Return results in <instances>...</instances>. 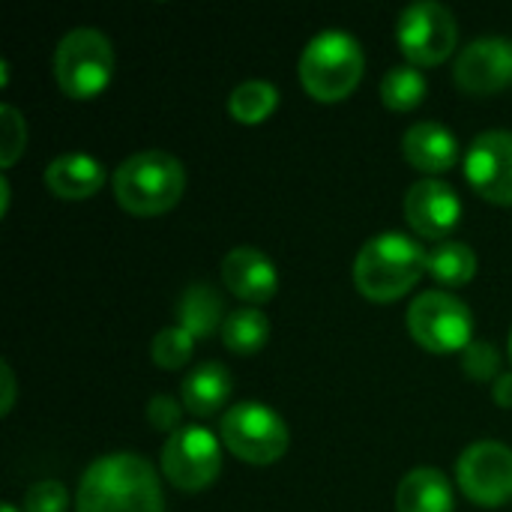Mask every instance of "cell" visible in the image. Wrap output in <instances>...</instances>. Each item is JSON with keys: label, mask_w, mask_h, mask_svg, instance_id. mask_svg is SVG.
Segmentation results:
<instances>
[{"label": "cell", "mask_w": 512, "mask_h": 512, "mask_svg": "<svg viewBox=\"0 0 512 512\" xmlns=\"http://www.w3.org/2000/svg\"><path fill=\"white\" fill-rule=\"evenodd\" d=\"M279 105V90L270 81H243L228 96V114L243 126L264 123Z\"/></svg>", "instance_id": "22"}, {"label": "cell", "mask_w": 512, "mask_h": 512, "mask_svg": "<svg viewBox=\"0 0 512 512\" xmlns=\"http://www.w3.org/2000/svg\"><path fill=\"white\" fill-rule=\"evenodd\" d=\"M0 192H3V213L9 210V183H6V177L0 180Z\"/></svg>", "instance_id": "31"}, {"label": "cell", "mask_w": 512, "mask_h": 512, "mask_svg": "<svg viewBox=\"0 0 512 512\" xmlns=\"http://www.w3.org/2000/svg\"><path fill=\"white\" fill-rule=\"evenodd\" d=\"M153 363L159 369H183L189 360H192V351H195V339L177 324V327H162L153 339Z\"/></svg>", "instance_id": "24"}, {"label": "cell", "mask_w": 512, "mask_h": 512, "mask_svg": "<svg viewBox=\"0 0 512 512\" xmlns=\"http://www.w3.org/2000/svg\"><path fill=\"white\" fill-rule=\"evenodd\" d=\"M177 318H180V327L192 336V339H210L216 330H222L225 324V300L222 294L207 285V282H198V285H189L186 294L180 297V306H177Z\"/></svg>", "instance_id": "19"}, {"label": "cell", "mask_w": 512, "mask_h": 512, "mask_svg": "<svg viewBox=\"0 0 512 512\" xmlns=\"http://www.w3.org/2000/svg\"><path fill=\"white\" fill-rule=\"evenodd\" d=\"M453 81L468 96H492L512 84V39L483 36L459 51Z\"/></svg>", "instance_id": "12"}, {"label": "cell", "mask_w": 512, "mask_h": 512, "mask_svg": "<svg viewBox=\"0 0 512 512\" xmlns=\"http://www.w3.org/2000/svg\"><path fill=\"white\" fill-rule=\"evenodd\" d=\"M465 177L474 192L492 204H512V132H480L465 153Z\"/></svg>", "instance_id": "11"}, {"label": "cell", "mask_w": 512, "mask_h": 512, "mask_svg": "<svg viewBox=\"0 0 512 512\" xmlns=\"http://www.w3.org/2000/svg\"><path fill=\"white\" fill-rule=\"evenodd\" d=\"M231 390H234L231 372H228L222 363L213 360V363L195 366V369L186 375V381H183V387H180V399H183V408H186L192 417L207 420V417H216V414L228 405Z\"/></svg>", "instance_id": "17"}, {"label": "cell", "mask_w": 512, "mask_h": 512, "mask_svg": "<svg viewBox=\"0 0 512 512\" xmlns=\"http://www.w3.org/2000/svg\"><path fill=\"white\" fill-rule=\"evenodd\" d=\"M162 474L180 492H201L222 471V441L204 426H180L162 444Z\"/></svg>", "instance_id": "9"}, {"label": "cell", "mask_w": 512, "mask_h": 512, "mask_svg": "<svg viewBox=\"0 0 512 512\" xmlns=\"http://www.w3.org/2000/svg\"><path fill=\"white\" fill-rule=\"evenodd\" d=\"M492 396L501 408H512V372H501L492 384Z\"/></svg>", "instance_id": "29"}, {"label": "cell", "mask_w": 512, "mask_h": 512, "mask_svg": "<svg viewBox=\"0 0 512 512\" xmlns=\"http://www.w3.org/2000/svg\"><path fill=\"white\" fill-rule=\"evenodd\" d=\"M405 219L423 240H450L462 222V201L456 189L444 180L426 177L405 192Z\"/></svg>", "instance_id": "13"}, {"label": "cell", "mask_w": 512, "mask_h": 512, "mask_svg": "<svg viewBox=\"0 0 512 512\" xmlns=\"http://www.w3.org/2000/svg\"><path fill=\"white\" fill-rule=\"evenodd\" d=\"M426 270L444 288H462L477 276V255L459 240H441L426 249Z\"/></svg>", "instance_id": "20"}, {"label": "cell", "mask_w": 512, "mask_h": 512, "mask_svg": "<svg viewBox=\"0 0 512 512\" xmlns=\"http://www.w3.org/2000/svg\"><path fill=\"white\" fill-rule=\"evenodd\" d=\"M0 512H18V510H15V504H9V501H6V504H3V510H0Z\"/></svg>", "instance_id": "32"}, {"label": "cell", "mask_w": 512, "mask_h": 512, "mask_svg": "<svg viewBox=\"0 0 512 512\" xmlns=\"http://www.w3.org/2000/svg\"><path fill=\"white\" fill-rule=\"evenodd\" d=\"M114 201L129 216H162L186 192V168L168 150H141L132 153L111 177Z\"/></svg>", "instance_id": "3"}, {"label": "cell", "mask_w": 512, "mask_h": 512, "mask_svg": "<svg viewBox=\"0 0 512 512\" xmlns=\"http://www.w3.org/2000/svg\"><path fill=\"white\" fill-rule=\"evenodd\" d=\"M399 512H453V486L438 468H414L402 477L396 492Z\"/></svg>", "instance_id": "18"}, {"label": "cell", "mask_w": 512, "mask_h": 512, "mask_svg": "<svg viewBox=\"0 0 512 512\" xmlns=\"http://www.w3.org/2000/svg\"><path fill=\"white\" fill-rule=\"evenodd\" d=\"M396 39L411 66H441L459 42L456 15L435 0H417L399 12Z\"/></svg>", "instance_id": "8"}, {"label": "cell", "mask_w": 512, "mask_h": 512, "mask_svg": "<svg viewBox=\"0 0 512 512\" xmlns=\"http://www.w3.org/2000/svg\"><path fill=\"white\" fill-rule=\"evenodd\" d=\"M462 495L486 510L512 501V447L501 441H477L456 462Z\"/></svg>", "instance_id": "10"}, {"label": "cell", "mask_w": 512, "mask_h": 512, "mask_svg": "<svg viewBox=\"0 0 512 512\" xmlns=\"http://www.w3.org/2000/svg\"><path fill=\"white\" fill-rule=\"evenodd\" d=\"M510 360H512V333H510Z\"/></svg>", "instance_id": "33"}, {"label": "cell", "mask_w": 512, "mask_h": 512, "mask_svg": "<svg viewBox=\"0 0 512 512\" xmlns=\"http://www.w3.org/2000/svg\"><path fill=\"white\" fill-rule=\"evenodd\" d=\"M75 512H165L159 474L138 453H108L84 471Z\"/></svg>", "instance_id": "1"}, {"label": "cell", "mask_w": 512, "mask_h": 512, "mask_svg": "<svg viewBox=\"0 0 512 512\" xmlns=\"http://www.w3.org/2000/svg\"><path fill=\"white\" fill-rule=\"evenodd\" d=\"M366 69V54L357 36L345 30H324L312 36L300 54L303 90L318 102L348 99Z\"/></svg>", "instance_id": "4"}, {"label": "cell", "mask_w": 512, "mask_h": 512, "mask_svg": "<svg viewBox=\"0 0 512 512\" xmlns=\"http://www.w3.org/2000/svg\"><path fill=\"white\" fill-rule=\"evenodd\" d=\"M183 411H186V408H183V402H177V399H171V396L159 393V396H153V399H150V405H147V420H150V426H153L156 432L174 435V432L180 429Z\"/></svg>", "instance_id": "28"}, {"label": "cell", "mask_w": 512, "mask_h": 512, "mask_svg": "<svg viewBox=\"0 0 512 512\" xmlns=\"http://www.w3.org/2000/svg\"><path fill=\"white\" fill-rule=\"evenodd\" d=\"M219 441L231 456L249 465H273L288 453L291 432L288 423L261 402H240L222 414Z\"/></svg>", "instance_id": "6"}, {"label": "cell", "mask_w": 512, "mask_h": 512, "mask_svg": "<svg viewBox=\"0 0 512 512\" xmlns=\"http://www.w3.org/2000/svg\"><path fill=\"white\" fill-rule=\"evenodd\" d=\"M69 492L57 480H39L24 492V512H66Z\"/></svg>", "instance_id": "27"}, {"label": "cell", "mask_w": 512, "mask_h": 512, "mask_svg": "<svg viewBox=\"0 0 512 512\" xmlns=\"http://www.w3.org/2000/svg\"><path fill=\"white\" fill-rule=\"evenodd\" d=\"M402 153L423 174H447L459 162V138L438 120H420L402 135Z\"/></svg>", "instance_id": "15"}, {"label": "cell", "mask_w": 512, "mask_h": 512, "mask_svg": "<svg viewBox=\"0 0 512 512\" xmlns=\"http://www.w3.org/2000/svg\"><path fill=\"white\" fill-rule=\"evenodd\" d=\"M462 369L471 381H498V369H501V354L492 342L486 339H474L465 351H462Z\"/></svg>", "instance_id": "25"}, {"label": "cell", "mask_w": 512, "mask_h": 512, "mask_svg": "<svg viewBox=\"0 0 512 512\" xmlns=\"http://www.w3.org/2000/svg\"><path fill=\"white\" fill-rule=\"evenodd\" d=\"M0 132H3V141H0V165L3 168H12L15 159L27 147V123L18 114V108H12V105H3L0 108Z\"/></svg>", "instance_id": "26"}, {"label": "cell", "mask_w": 512, "mask_h": 512, "mask_svg": "<svg viewBox=\"0 0 512 512\" xmlns=\"http://www.w3.org/2000/svg\"><path fill=\"white\" fill-rule=\"evenodd\" d=\"M222 282L225 288L246 300L249 306L270 303L279 291V273L270 255L255 246H237L222 261Z\"/></svg>", "instance_id": "14"}, {"label": "cell", "mask_w": 512, "mask_h": 512, "mask_svg": "<svg viewBox=\"0 0 512 512\" xmlns=\"http://www.w3.org/2000/svg\"><path fill=\"white\" fill-rule=\"evenodd\" d=\"M12 405H15V375H12V366L3 363V408L0 411L9 414Z\"/></svg>", "instance_id": "30"}, {"label": "cell", "mask_w": 512, "mask_h": 512, "mask_svg": "<svg viewBox=\"0 0 512 512\" xmlns=\"http://www.w3.org/2000/svg\"><path fill=\"white\" fill-rule=\"evenodd\" d=\"M414 342L432 354H456L474 342V312L450 291H423L405 315Z\"/></svg>", "instance_id": "7"}, {"label": "cell", "mask_w": 512, "mask_h": 512, "mask_svg": "<svg viewBox=\"0 0 512 512\" xmlns=\"http://www.w3.org/2000/svg\"><path fill=\"white\" fill-rule=\"evenodd\" d=\"M42 180L51 195L63 201H84L105 186V165L87 153H63L48 162Z\"/></svg>", "instance_id": "16"}, {"label": "cell", "mask_w": 512, "mask_h": 512, "mask_svg": "<svg viewBox=\"0 0 512 512\" xmlns=\"http://www.w3.org/2000/svg\"><path fill=\"white\" fill-rule=\"evenodd\" d=\"M54 78L69 99H96L114 78V45L96 27L69 30L54 51Z\"/></svg>", "instance_id": "5"}, {"label": "cell", "mask_w": 512, "mask_h": 512, "mask_svg": "<svg viewBox=\"0 0 512 512\" xmlns=\"http://www.w3.org/2000/svg\"><path fill=\"white\" fill-rule=\"evenodd\" d=\"M219 336H222V345L231 354L249 357V354H258L267 345V339H270V321H267V315L258 306H243V309L228 312Z\"/></svg>", "instance_id": "21"}, {"label": "cell", "mask_w": 512, "mask_h": 512, "mask_svg": "<svg viewBox=\"0 0 512 512\" xmlns=\"http://www.w3.org/2000/svg\"><path fill=\"white\" fill-rule=\"evenodd\" d=\"M426 75L417 66H393L381 81V102L390 111H414L426 99Z\"/></svg>", "instance_id": "23"}, {"label": "cell", "mask_w": 512, "mask_h": 512, "mask_svg": "<svg viewBox=\"0 0 512 512\" xmlns=\"http://www.w3.org/2000/svg\"><path fill=\"white\" fill-rule=\"evenodd\" d=\"M426 273V249L399 231L375 234L354 258V285L372 303L402 300Z\"/></svg>", "instance_id": "2"}]
</instances>
